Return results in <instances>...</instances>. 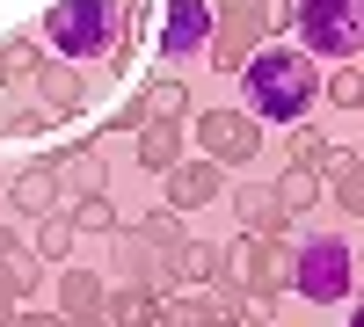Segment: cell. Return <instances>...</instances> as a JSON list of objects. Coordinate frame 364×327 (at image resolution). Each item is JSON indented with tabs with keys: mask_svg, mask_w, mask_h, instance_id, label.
<instances>
[{
	"mask_svg": "<svg viewBox=\"0 0 364 327\" xmlns=\"http://www.w3.org/2000/svg\"><path fill=\"white\" fill-rule=\"evenodd\" d=\"M132 138H139V145H132V160H139L146 174H168L175 160H190V153H182V145H190V131H182V116H161V124H139Z\"/></svg>",
	"mask_w": 364,
	"mask_h": 327,
	"instance_id": "16",
	"label": "cell"
},
{
	"mask_svg": "<svg viewBox=\"0 0 364 327\" xmlns=\"http://www.w3.org/2000/svg\"><path fill=\"white\" fill-rule=\"evenodd\" d=\"M161 116H182V124H190V80H182V73H154V80H146L124 109L109 116V131H102V138L139 131V124H161Z\"/></svg>",
	"mask_w": 364,
	"mask_h": 327,
	"instance_id": "10",
	"label": "cell"
},
{
	"mask_svg": "<svg viewBox=\"0 0 364 327\" xmlns=\"http://www.w3.org/2000/svg\"><path fill=\"white\" fill-rule=\"evenodd\" d=\"M197 284H240L226 240H190V291H197Z\"/></svg>",
	"mask_w": 364,
	"mask_h": 327,
	"instance_id": "22",
	"label": "cell"
},
{
	"mask_svg": "<svg viewBox=\"0 0 364 327\" xmlns=\"http://www.w3.org/2000/svg\"><path fill=\"white\" fill-rule=\"evenodd\" d=\"M58 313L73 327L80 320H109V284L95 270H73V262H58Z\"/></svg>",
	"mask_w": 364,
	"mask_h": 327,
	"instance_id": "12",
	"label": "cell"
},
{
	"mask_svg": "<svg viewBox=\"0 0 364 327\" xmlns=\"http://www.w3.org/2000/svg\"><path fill=\"white\" fill-rule=\"evenodd\" d=\"M51 167H58V196H87V189H102V138H80V145H58L51 153Z\"/></svg>",
	"mask_w": 364,
	"mask_h": 327,
	"instance_id": "17",
	"label": "cell"
},
{
	"mask_svg": "<svg viewBox=\"0 0 364 327\" xmlns=\"http://www.w3.org/2000/svg\"><path fill=\"white\" fill-rule=\"evenodd\" d=\"M197 320H204V327H248V291H240V284L197 291Z\"/></svg>",
	"mask_w": 364,
	"mask_h": 327,
	"instance_id": "21",
	"label": "cell"
},
{
	"mask_svg": "<svg viewBox=\"0 0 364 327\" xmlns=\"http://www.w3.org/2000/svg\"><path fill=\"white\" fill-rule=\"evenodd\" d=\"M197 145H204V160H219V167H248L262 153V116H248V109H197Z\"/></svg>",
	"mask_w": 364,
	"mask_h": 327,
	"instance_id": "7",
	"label": "cell"
},
{
	"mask_svg": "<svg viewBox=\"0 0 364 327\" xmlns=\"http://www.w3.org/2000/svg\"><path fill=\"white\" fill-rule=\"evenodd\" d=\"M161 299L168 291H154V284H117L109 291V327H161Z\"/></svg>",
	"mask_w": 364,
	"mask_h": 327,
	"instance_id": "19",
	"label": "cell"
},
{
	"mask_svg": "<svg viewBox=\"0 0 364 327\" xmlns=\"http://www.w3.org/2000/svg\"><path fill=\"white\" fill-rule=\"evenodd\" d=\"M37 37L51 58H73V66H87V58L124 66L132 58V0H51Z\"/></svg>",
	"mask_w": 364,
	"mask_h": 327,
	"instance_id": "2",
	"label": "cell"
},
{
	"mask_svg": "<svg viewBox=\"0 0 364 327\" xmlns=\"http://www.w3.org/2000/svg\"><path fill=\"white\" fill-rule=\"evenodd\" d=\"M233 218H240V233H291V211H284L277 182H240L233 189Z\"/></svg>",
	"mask_w": 364,
	"mask_h": 327,
	"instance_id": "15",
	"label": "cell"
},
{
	"mask_svg": "<svg viewBox=\"0 0 364 327\" xmlns=\"http://www.w3.org/2000/svg\"><path fill=\"white\" fill-rule=\"evenodd\" d=\"M66 211V226L73 233H117V204H109V189H87V196H66L58 204Z\"/></svg>",
	"mask_w": 364,
	"mask_h": 327,
	"instance_id": "23",
	"label": "cell"
},
{
	"mask_svg": "<svg viewBox=\"0 0 364 327\" xmlns=\"http://www.w3.org/2000/svg\"><path fill=\"white\" fill-rule=\"evenodd\" d=\"M321 182H328V196H336L343 218H364V160H357V153H328Z\"/></svg>",
	"mask_w": 364,
	"mask_h": 327,
	"instance_id": "18",
	"label": "cell"
},
{
	"mask_svg": "<svg viewBox=\"0 0 364 327\" xmlns=\"http://www.w3.org/2000/svg\"><path fill=\"white\" fill-rule=\"evenodd\" d=\"M29 80H37V102H44L51 116H80V109H87V80H80L73 58H44Z\"/></svg>",
	"mask_w": 364,
	"mask_h": 327,
	"instance_id": "13",
	"label": "cell"
},
{
	"mask_svg": "<svg viewBox=\"0 0 364 327\" xmlns=\"http://www.w3.org/2000/svg\"><path fill=\"white\" fill-rule=\"evenodd\" d=\"M240 291L248 299H284L291 291V240L284 233H248V248H240Z\"/></svg>",
	"mask_w": 364,
	"mask_h": 327,
	"instance_id": "9",
	"label": "cell"
},
{
	"mask_svg": "<svg viewBox=\"0 0 364 327\" xmlns=\"http://www.w3.org/2000/svg\"><path fill=\"white\" fill-rule=\"evenodd\" d=\"M219 189H226V167L219 160H175L168 167V211H204V204H219Z\"/></svg>",
	"mask_w": 364,
	"mask_h": 327,
	"instance_id": "11",
	"label": "cell"
},
{
	"mask_svg": "<svg viewBox=\"0 0 364 327\" xmlns=\"http://www.w3.org/2000/svg\"><path fill=\"white\" fill-rule=\"evenodd\" d=\"M73 240H80V233L66 226V211H51V218H37V240H29V248L58 270V262H73Z\"/></svg>",
	"mask_w": 364,
	"mask_h": 327,
	"instance_id": "26",
	"label": "cell"
},
{
	"mask_svg": "<svg viewBox=\"0 0 364 327\" xmlns=\"http://www.w3.org/2000/svg\"><path fill=\"white\" fill-rule=\"evenodd\" d=\"M350 284H357V255L343 233H314V240L291 248V291L306 306H343Z\"/></svg>",
	"mask_w": 364,
	"mask_h": 327,
	"instance_id": "5",
	"label": "cell"
},
{
	"mask_svg": "<svg viewBox=\"0 0 364 327\" xmlns=\"http://www.w3.org/2000/svg\"><path fill=\"white\" fill-rule=\"evenodd\" d=\"M357 284H364V270H357Z\"/></svg>",
	"mask_w": 364,
	"mask_h": 327,
	"instance_id": "34",
	"label": "cell"
},
{
	"mask_svg": "<svg viewBox=\"0 0 364 327\" xmlns=\"http://www.w3.org/2000/svg\"><path fill=\"white\" fill-rule=\"evenodd\" d=\"M321 102H336L343 116H364V73L357 66H336V73L321 80Z\"/></svg>",
	"mask_w": 364,
	"mask_h": 327,
	"instance_id": "27",
	"label": "cell"
},
{
	"mask_svg": "<svg viewBox=\"0 0 364 327\" xmlns=\"http://www.w3.org/2000/svg\"><path fill=\"white\" fill-rule=\"evenodd\" d=\"M8 327H73V320H66V313H37V306L22 313V306H15V320H8Z\"/></svg>",
	"mask_w": 364,
	"mask_h": 327,
	"instance_id": "30",
	"label": "cell"
},
{
	"mask_svg": "<svg viewBox=\"0 0 364 327\" xmlns=\"http://www.w3.org/2000/svg\"><path fill=\"white\" fill-rule=\"evenodd\" d=\"M321 102V58L299 44H262L240 66V109L269 116V124H306Z\"/></svg>",
	"mask_w": 364,
	"mask_h": 327,
	"instance_id": "1",
	"label": "cell"
},
{
	"mask_svg": "<svg viewBox=\"0 0 364 327\" xmlns=\"http://www.w3.org/2000/svg\"><path fill=\"white\" fill-rule=\"evenodd\" d=\"M0 87H8V66H0Z\"/></svg>",
	"mask_w": 364,
	"mask_h": 327,
	"instance_id": "33",
	"label": "cell"
},
{
	"mask_svg": "<svg viewBox=\"0 0 364 327\" xmlns=\"http://www.w3.org/2000/svg\"><path fill=\"white\" fill-rule=\"evenodd\" d=\"M0 174H8V167H0Z\"/></svg>",
	"mask_w": 364,
	"mask_h": 327,
	"instance_id": "35",
	"label": "cell"
},
{
	"mask_svg": "<svg viewBox=\"0 0 364 327\" xmlns=\"http://www.w3.org/2000/svg\"><path fill=\"white\" fill-rule=\"evenodd\" d=\"M8 204H15L22 218H51L58 204H66V196H58V167H51V160H29V167H15Z\"/></svg>",
	"mask_w": 364,
	"mask_h": 327,
	"instance_id": "14",
	"label": "cell"
},
{
	"mask_svg": "<svg viewBox=\"0 0 364 327\" xmlns=\"http://www.w3.org/2000/svg\"><path fill=\"white\" fill-rule=\"evenodd\" d=\"M277 196H284V211L299 218V211H314V204L328 196V182H321L314 167H291V160H284V174H277Z\"/></svg>",
	"mask_w": 364,
	"mask_h": 327,
	"instance_id": "24",
	"label": "cell"
},
{
	"mask_svg": "<svg viewBox=\"0 0 364 327\" xmlns=\"http://www.w3.org/2000/svg\"><path fill=\"white\" fill-rule=\"evenodd\" d=\"M139 233H146V240H154L161 255H175L182 262V277H190V226H182V211H168V204H154V211H146V218H132Z\"/></svg>",
	"mask_w": 364,
	"mask_h": 327,
	"instance_id": "20",
	"label": "cell"
},
{
	"mask_svg": "<svg viewBox=\"0 0 364 327\" xmlns=\"http://www.w3.org/2000/svg\"><path fill=\"white\" fill-rule=\"evenodd\" d=\"M109 262H117V284H154V291H190V277H182V262L161 255L154 240H146L139 226H117L109 233Z\"/></svg>",
	"mask_w": 364,
	"mask_h": 327,
	"instance_id": "6",
	"label": "cell"
},
{
	"mask_svg": "<svg viewBox=\"0 0 364 327\" xmlns=\"http://www.w3.org/2000/svg\"><path fill=\"white\" fill-rule=\"evenodd\" d=\"M350 327H364V299H357V306H350Z\"/></svg>",
	"mask_w": 364,
	"mask_h": 327,
	"instance_id": "32",
	"label": "cell"
},
{
	"mask_svg": "<svg viewBox=\"0 0 364 327\" xmlns=\"http://www.w3.org/2000/svg\"><path fill=\"white\" fill-rule=\"evenodd\" d=\"M291 29H299V51L314 58H364V0H291Z\"/></svg>",
	"mask_w": 364,
	"mask_h": 327,
	"instance_id": "4",
	"label": "cell"
},
{
	"mask_svg": "<svg viewBox=\"0 0 364 327\" xmlns=\"http://www.w3.org/2000/svg\"><path fill=\"white\" fill-rule=\"evenodd\" d=\"M15 299H22V277L8 270V262H0V320H8V313H15Z\"/></svg>",
	"mask_w": 364,
	"mask_h": 327,
	"instance_id": "31",
	"label": "cell"
},
{
	"mask_svg": "<svg viewBox=\"0 0 364 327\" xmlns=\"http://www.w3.org/2000/svg\"><path fill=\"white\" fill-rule=\"evenodd\" d=\"M328 153H336V145H328V131L321 124H291V167H328Z\"/></svg>",
	"mask_w": 364,
	"mask_h": 327,
	"instance_id": "28",
	"label": "cell"
},
{
	"mask_svg": "<svg viewBox=\"0 0 364 327\" xmlns=\"http://www.w3.org/2000/svg\"><path fill=\"white\" fill-rule=\"evenodd\" d=\"M204 44H211V0H161L154 58H204Z\"/></svg>",
	"mask_w": 364,
	"mask_h": 327,
	"instance_id": "8",
	"label": "cell"
},
{
	"mask_svg": "<svg viewBox=\"0 0 364 327\" xmlns=\"http://www.w3.org/2000/svg\"><path fill=\"white\" fill-rule=\"evenodd\" d=\"M291 29V0H211V44H204V66L219 73H240L248 58Z\"/></svg>",
	"mask_w": 364,
	"mask_h": 327,
	"instance_id": "3",
	"label": "cell"
},
{
	"mask_svg": "<svg viewBox=\"0 0 364 327\" xmlns=\"http://www.w3.org/2000/svg\"><path fill=\"white\" fill-rule=\"evenodd\" d=\"M0 66H8V80H29L44 66V37L37 29H15V37H0Z\"/></svg>",
	"mask_w": 364,
	"mask_h": 327,
	"instance_id": "25",
	"label": "cell"
},
{
	"mask_svg": "<svg viewBox=\"0 0 364 327\" xmlns=\"http://www.w3.org/2000/svg\"><path fill=\"white\" fill-rule=\"evenodd\" d=\"M161 327H204L197 320V291H182V299L168 291V299H161Z\"/></svg>",
	"mask_w": 364,
	"mask_h": 327,
	"instance_id": "29",
	"label": "cell"
}]
</instances>
